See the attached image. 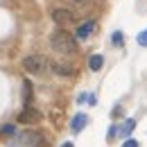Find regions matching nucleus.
<instances>
[{"label":"nucleus","instance_id":"1","mask_svg":"<svg viewBox=\"0 0 147 147\" xmlns=\"http://www.w3.org/2000/svg\"><path fill=\"white\" fill-rule=\"evenodd\" d=\"M50 45L55 48L57 52H61V55H73L75 50H77V43H75V38L68 34V32H55L52 36H50Z\"/></svg>","mask_w":147,"mask_h":147},{"label":"nucleus","instance_id":"2","mask_svg":"<svg viewBox=\"0 0 147 147\" xmlns=\"http://www.w3.org/2000/svg\"><path fill=\"white\" fill-rule=\"evenodd\" d=\"M43 143V136L38 131H20V134H14V138L9 140V147H38Z\"/></svg>","mask_w":147,"mask_h":147},{"label":"nucleus","instance_id":"3","mask_svg":"<svg viewBox=\"0 0 147 147\" xmlns=\"http://www.w3.org/2000/svg\"><path fill=\"white\" fill-rule=\"evenodd\" d=\"M43 59L41 57H36V55H30V57H25L23 59V68L27 70V73H32V75H41L43 73Z\"/></svg>","mask_w":147,"mask_h":147},{"label":"nucleus","instance_id":"4","mask_svg":"<svg viewBox=\"0 0 147 147\" xmlns=\"http://www.w3.org/2000/svg\"><path fill=\"white\" fill-rule=\"evenodd\" d=\"M86 125H88V115H84V113H77L73 120H70V129H73L75 134H79Z\"/></svg>","mask_w":147,"mask_h":147},{"label":"nucleus","instance_id":"5","mask_svg":"<svg viewBox=\"0 0 147 147\" xmlns=\"http://www.w3.org/2000/svg\"><path fill=\"white\" fill-rule=\"evenodd\" d=\"M93 30H95V23L93 20H88V23H82L79 27H77V32H75V36L77 38H86L93 34Z\"/></svg>","mask_w":147,"mask_h":147},{"label":"nucleus","instance_id":"6","mask_svg":"<svg viewBox=\"0 0 147 147\" xmlns=\"http://www.w3.org/2000/svg\"><path fill=\"white\" fill-rule=\"evenodd\" d=\"M134 129H136V120H134V118H129V120H125V122H122V125L118 127V134H120V136L125 138V136H129V134H131Z\"/></svg>","mask_w":147,"mask_h":147},{"label":"nucleus","instance_id":"7","mask_svg":"<svg viewBox=\"0 0 147 147\" xmlns=\"http://www.w3.org/2000/svg\"><path fill=\"white\" fill-rule=\"evenodd\" d=\"M52 18L57 23H66V20H73V14L68 9H52Z\"/></svg>","mask_w":147,"mask_h":147},{"label":"nucleus","instance_id":"8","mask_svg":"<svg viewBox=\"0 0 147 147\" xmlns=\"http://www.w3.org/2000/svg\"><path fill=\"white\" fill-rule=\"evenodd\" d=\"M102 66H104V57L102 55H93L91 59H88V68H91L93 73H97Z\"/></svg>","mask_w":147,"mask_h":147},{"label":"nucleus","instance_id":"9","mask_svg":"<svg viewBox=\"0 0 147 147\" xmlns=\"http://www.w3.org/2000/svg\"><path fill=\"white\" fill-rule=\"evenodd\" d=\"M41 115H38V111H34V109H27L25 113H20V122H34V120H38Z\"/></svg>","mask_w":147,"mask_h":147},{"label":"nucleus","instance_id":"10","mask_svg":"<svg viewBox=\"0 0 147 147\" xmlns=\"http://www.w3.org/2000/svg\"><path fill=\"white\" fill-rule=\"evenodd\" d=\"M50 68H52V70H57L59 75H63V77L73 75V68H68V66H59V63H50Z\"/></svg>","mask_w":147,"mask_h":147},{"label":"nucleus","instance_id":"11","mask_svg":"<svg viewBox=\"0 0 147 147\" xmlns=\"http://www.w3.org/2000/svg\"><path fill=\"white\" fill-rule=\"evenodd\" d=\"M136 41H138V45H143V48H145V45H147V30H145V32H140V34L136 36Z\"/></svg>","mask_w":147,"mask_h":147},{"label":"nucleus","instance_id":"12","mask_svg":"<svg viewBox=\"0 0 147 147\" xmlns=\"http://www.w3.org/2000/svg\"><path fill=\"white\" fill-rule=\"evenodd\" d=\"M11 134H16V127H14V125H5V127H2V136H11Z\"/></svg>","mask_w":147,"mask_h":147},{"label":"nucleus","instance_id":"13","mask_svg":"<svg viewBox=\"0 0 147 147\" xmlns=\"http://www.w3.org/2000/svg\"><path fill=\"white\" fill-rule=\"evenodd\" d=\"M113 45H122V32H113Z\"/></svg>","mask_w":147,"mask_h":147},{"label":"nucleus","instance_id":"14","mask_svg":"<svg viewBox=\"0 0 147 147\" xmlns=\"http://www.w3.org/2000/svg\"><path fill=\"white\" fill-rule=\"evenodd\" d=\"M122 147H138V143H136L134 138H127V140L122 143Z\"/></svg>","mask_w":147,"mask_h":147},{"label":"nucleus","instance_id":"15","mask_svg":"<svg viewBox=\"0 0 147 147\" xmlns=\"http://www.w3.org/2000/svg\"><path fill=\"white\" fill-rule=\"evenodd\" d=\"M75 2H79V5H86V2H91V0H75Z\"/></svg>","mask_w":147,"mask_h":147},{"label":"nucleus","instance_id":"16","mask_svg":"<svg viewBox=\"0 0 147 147\" xmlns=\"http://www.w3.org/2000/svg\"><path fill=\"white\" fill-rule=\"evenodd\" d=\"M61 147H75V145H73V143H63Z\"/></svg>","mask_w":147,"mask_h":147}]
</instances>
